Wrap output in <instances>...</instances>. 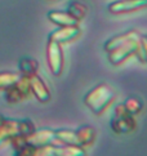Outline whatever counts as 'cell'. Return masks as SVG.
<instances>
[{"instance_id":"13","label":"cell","mask_w":147,"mask_h":156,"mask_svg":"<svg viewBox=\"0 0 147 156\" xmlns=\"http://www.w3.org/2000/svg\"><path fill=\"white\" fill-rule=\"evenodd\" d=\"M139 32L135 31V30H131V31H127V32H123L120 35H116L114 37L109 39L106 43H105V51L106 52H110L112 49H115L116 47L121 45V44L127 43L128 40H132L134 37H139Z\"/></svg>"},{"instance_id":"15","label":"cell","mask_w":147,"mask_h":156,"mask_svg":"<svg viewBox=\"0 0 147 156\" xmlns=\"http://www.w3.org/2000/svg\"><path fill=\"white\" fill-rule=\"evenodd\" d=\"M18 72L22 76H26V77H31L34 75L38 74V70H39V63L36 59L30 58V57H23L20 59L18 62Z\"/></svg>"},{"instance_id":"9","label":"cell","mask_w":147,"mask_h":156,"mask_svg":"<svg viewBox=\"0 0 147 156\" xmlns=\"http://www.w3.org/2000/svg\"><path fill=\"white\" fill-rule=\"evenodd\" d=\"M79 35H80L79 25L77 26H65V27H59V29L54 30L53 32H50L48 39L62 45V44L72 41L74 39H76Z\"/></svg>"},{"instance_id":"7","label":"cell","mask_w":147,"mask_h":156,"mask_svg":"<svg viewBox=\"0 0 147 156\" xmlns=\"http://www.w3.org/2000/svg\"><path fill=\"white\" fill-rule=\"evenodd\" d=\"M147 8V0H119L109 5V10L114 14H124Z\"/></svg>"},{"instance_id":"17","label":"cell","mask_w":147,"mask_h":156,"mask_svg":"<svg viewBox=\"0 0 147 156\" xmlns=\"http://www.w3.org/2000/svg\"><path fill=\"white\" fill-rule=\"evenodd\" d=\"M67 13H69L70 16H72L75 20L80 21L83 20L84 17L87 16L88 13V8L84 5L83 3H79V2H71L69 4V7H67Z\"/></svg>"},{"instance_id":"2","label":"cell","mask_w":147,"mask_h":156,"mask_svg":"<svg viewBox=\"0 0 147 156\" xmlns=\"http://www.w3.org/2000/svg\"><path fill=\"white\" fill-rule=\"evenodd\" d=\"M110 126L116 134H125V133H132L135 130L137 122H135L134 116L132 114H129V111L125 108V106L121 103L115 107Z\"/></svg>"},{"instance_id":"3","label":"cell","mask_w":147,"mask_h":156,"mask_svg":"<svg viewBox=\"0 0 147 156\" xmlns=\"http://www.w3.org/2000/svg\"><path fill=\"white\" fill-rule=\"evenodd\" d=\"M141 37V36H139ZM139 37H134L132 40H128L127 43L116 47L115 49L107 52V57L112 65H120L124 61H127L132 55L141 57V45H139Z\"/></svg>"},{"instance_id":"11","label":"cell","mask_w":147,"mask_h":156,"mask_svg":"<svg viewBox=\"0 0 147 156\" xmlns=\"http://www.w3.org/2000/svg\"><path fill=\"white\" fill-rule=\"evenodd\" d=\"M53 156H88L85 148L77 144H59V146L52 147Z\"/></svg>"},{"instance_id":"1","label":"cell","mask_w":147,"mask_h":156,"mask_svg":"<svg viewBox=\"0 0 147 156\" xmlns=\"http://www.w3.org/2000/svg\"><path fill=\"white\" fill-rule=\"evenodd\" d=\"M116 94L107 84H99L94 87L85 97L84 103L95 115H101L107 110V107L115 101Z\"/></svg>"},{"instance_id":"5","label":"cell","mask_w":147,"mask_h":156,"mask_svg":"<svg viewBox=\"0 0 147 156\" xmlns=\"http://www.w3.org/2000/svg\"><path fill=\"white\" fill-rule=\"evenodd\" d=\"M30 94H31V90H30L29 77L22 76L16 84L9 87L8 89H5L4 98L9 105H13V103H18L21 101H23Z\"/></svg>"},{"instance_id":"4","label":"cell","mask_w":147,"mask_h":156,"mask_svg":"<svg viewBox=\"0 0 147 156\" xmlns=\"http://www.w3.org/2000/svg\"><path fill=\"white\" fill-rule=\"evenodd\" d=\"M47 61L52 74L54 76H59L62 71H63V66H65L63 51H62L61 44L53 40H49V39L47 43Z\"/></svg>"},{"instance_id":"14","label":"cell","mask_w":147,"mask_h":156,"mask_svg":"<svg viewBox=\"0 0 147 156\" xmlns=\"http://www.w3.org/2000/svg\"><path fill=\"white\" fill-rule=\"evenodd\" d=\"M76 132V137H77V143L79 146L85 147V146H90L94 139H95V129L90 125H83L79 126Z\"/></svg>"},{"instance_id":"12","label":"cell","mask_w":147,"mask_h":156,"mask_svg":"<svg viewBox=\"0 0 147 156\" xmlns=\"http://www.w3.org/2000/svg\"><path fill=\"white\" fill-rule=\"evenodd\" d=\"M48 20L59 27L77 26L79 23L77 20H75L72 16H70L67 12H63V10H50L48 12Z\"/></svg>"},{"instance_id":"20","label":"cell","mask_w":147,"mask_h":156,"mask_svg":"<svg viewBox=\"0 0 147 156\" xmlns=\"http://www.w3.org/2000/svg\"><path fill=\"white\" fill-rule=\"evenodd\" d=\"M5 121H7V118H4V116L0 114V129H2V128L5 125Z\"/></svg>"},{"instance_id":"6","label":"cell","mask_w":147,"mask_h":156,"mask_svg":"<svg viewBox=\"0 0 147 156\" xmlns=\"http://www.w3.org/2000/svg\"><path fill=\"white\" fill-rule=\"evenodd\" d=\"M27 141H29L31 144H34L38 148H43V147H54V146H59L61 141L56 136V130L52 129H39L32 133L31 136L27 137Z\"/></svg>"},{"instance_id":"10","label":"cell","mask_w":147,"mask_h":156,"mask_svg":"<svg viewBox=\"0 0 147 156\" xmlns=\"http://www.w3.org/2000/svg\"><path fill=\"white\" fill-rule=\"evenodd\" d=\"M29 83H30V90L34 96L36 97V99L41 103H47L50 101V92L47 87V84L44 83L38 74L29 77Z\"/></svg>"},{"instance_id":"8","label":"cell","mask_w":147,"mask_h":156,"mask_svg":"<svg viewBox=\"0 0 147 156\" xmlns=\"http://www.w3.org/2000/svg\"><path fill=\"white\" fill-rule=\"evenodd\" d=\"M14 148V156H39L40 148L35 147L27 141L26 137L22 136H14L9 139Z\"/></svg>"},{"instance_id":"19","label":"cell","mask_w":147,"mask_h":156,"mask_svg":"<svg viewBox=\"0 0 147 156\" xmlns=\"http://www.w3.org/2000/svg\"><path fill=\"white\" fill-rule=\"evenodd\" d=\"M139 45H141V57H139V59L142 61V62H147V35H141Z\"/></svg>"},{"instance_id":"18","label":"cell","mask_w":147,"mask_h":156,"mask_svg":"<svg viewBox=\"0 0 147 156\" xmlns=\"http://www.w3.org/2000/svg\"><path fill=\"white\" fill-rule=\"evenodd\" d=\"M125 106V108L129 111V114H132L133 116L139 114L141 111H142V102H141V99L135 98V97H129L125 99V102L123 103Z\"/></svg>"},{"instance_id":"16","label":"cell","mask_w":147,"mask_h":156,"mask_svg":"<svg viewBox=\"0 0 147 156\" xmlns=\"http://www.w3.org/2000/svg\"><path fill=\"white\" fill-rule=\"evenodd\" d=\"M21 77H22V75L20 72H13V71L0 72V90H5V89H8L9 87H12Z\"/></svg>"}]
</instances>
